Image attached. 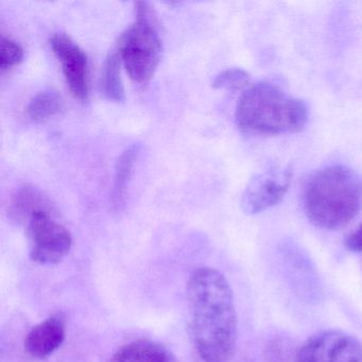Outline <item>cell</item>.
<instances>
[{
  "mask_svg": "<svg viewBox=\"0 0 362 362\" xmlns=\"http://www.w3.org/2000/svg\"><path fill=\"white\" fill-rule=\"evenodd\" d=\"M189 332L203 362H228L237 340V315L230 283L209 267L196 269L187 284Z\"/></svg>",
  "mask_w": 362,
  "mask_h": 362,
  "instance_id": "cell-1",
  "label": "cell"
},
{
  "mask_svg": "<svg viewBox=\"0 0 362 362\" xmlns=\"http://www.w3.org/2000/svg\"><path fill=\"white\" fill-rule=\"evenodd\" d=\"M362 205V179L349 167H326L311 175L304 190L309 221L322 230L344 228Z\"/></svg>",
  "mask_w": 362,
  "mask_h": 362,
  "instance_id": "cell-2",
  "label": "cell"
},
{
  "mask_svg": "<svg viewBox=\"0 0 362 362\" xmlns=\"http://www.w3.org/2000/svg\"><path fill=\"white\" fill-rule=\"evenodd\" d=\"M235 119L238 128L247 134H292L305 128L308 111L302 100L277 86L258 83L241 95Z\"/></svg>",
  "mask_w": 362,
  "mask_h": 362,
  "instance_id": "cell-3",
  "label": "cell"
},
{
  "mask_svg": "<svg viewBox=\"0 0 362 362\" xmlns=\"http://www.w3.org/2000/svg\"><path fill=\"white\" fill-rule=\"evenodd\" d=\"M135 8L136 20L120 40L119 57L129 77L136 83H146L160 63L162 43L148 4H135Z\"/></svg>",
  "mask_w": 362,
  "mask_h": 362,
  "instance_id": "cell-4",
  "label": "cell"
},
{
  "mask_svg": "<svg viewBox=\"0 0 362 362\" xmlns=\"http://www.w3.org/2000/svg\"><path fill=\"white\" fill-rule=\"evenodd\" d=\"M30 258L41 264H57L71 251V232L54 219L50 211H35L27 221Z\"/></svg>",
  "mask_w": 362,
  "mask_h": 362,
  "instance_id": "cell-5",
  "label": "cell"
},
{
  "mask_svg": "<svg viewBox=\"0 0 362 362\" xmlns=\"http://www.w3.org/2000/svg\"><path fill=\"white\" fill-rule=\"evenodd\" d=\"M294 362H362V344L342 330H323L300 345Z\"/></svg>",
  "mask_w": 362,
  "mask_h": 362,
  "instance_id": "cell-6",
  "label": "cell"
},
{
  "mask_svg": "<svg viewBox=\"0 0 362 362\" xmlns=\"http://www.w3.org/2000/svg\"><path fill=\"white\" fill-rule=\"evenodd\" d=\"M292 171L288 167L269 169L254 175L241 198V209L247 215L262 213L279 204L291 184Z\"/></svg>",
  "mask_w": 362,
  "mask_h": 362,
  "instance_id": "cell-7",
  "label": "cell"
},
{
  "mask_svg": "<svg viewBox=\"0 0 362 362\" xmlns=\"http://www.w3.org/2000/svg\"><path fill=\"white\" fill-rule=\"evenodd\" d=\"M50 46L62 65L63 74L71 94L80 101L88 96V57L86 52L64 33H54Z\"/></svg>",
  "mask_w": 362,
  "mask_h": 362,
  "instance_id": "cell-8",
  "label": "cell"
},
{
  "mask_svg": "<svg viewBox=\"0 0 362 362\" xmlns=\"http://www.w3.org/2000/svg\"><path fill=\"white\" fill-rule=\"evenodd\" d=\"M66 337V324L60 313L35 325L25 339V349L31 357L43 360L60 349Z\"/></svg>",
  "mask_w": 362,
  "mask_h": 362,
  "instance_id": "cell-9",
  "label": "cell"
},
{
  "mask_svg": "<svg viewBox=\"0 0 362 362\" xmlns=\"http://www.w3.org/2000/svg\"><path fill=\"white\" fill-rule=\"evenodd\" d=\"M107 362H175L171 351L156 341L139 339L127 343Z\"/></svg>",
  "mask_w": 362,
  "mask_h": 362,
  "instance_id": "cell-10",
  "label": "cell"
},
{
  "mask_svg": "<svg viewBox=\"0 0 362 362\" xmlns=\"http://www.w3.org/2000/svg\"><path fill=\"white\" fill-rule=\"evenodd\" d=\"M48 199L35 186L25 185L16 190L9 205V214L14 219L28 221L39 211H50Z\"/></svg>",
  "mask_w": 362,
  "mask_h": 362,
  "instance_id": "cell-11",
  "label": "cell"
},
{
  "mask_svg": "<svg viewBox=\"0 0 362 362\" xmlns=\"http://www.w3.org/2000/svg\"><path fill=\"white\" fill-rule=\"evenodd\" d=\"M64 107V101L58 92L46 90L37 93L27 107V115L33 122H42L60 113Z\"/></svg>",
  "mask_w": 362,
  "mask_h": 362,
  "instance_id": "cell-12",
  "label": "cell"
},
{
  "mask_svg": "<svg viewBox=\"0 0 362 362\" xmlns=\"http://www.w3.org/2000/svg\"><path fill=\"white\" fill-rule=\"evenodd\" d=\"M120 57L116 52L107 56L101 76V90L107 99L122 103L126 98L124 83L120 76Z\"/></svg>",
  "mask_w": 362,
  "mask_h": 362,
  "instance_id": "cell-13",
  "label": "cell"
},
{
  "mask_svg": "<svg viewBox=\"0 0 362 362\" xmlns=\"http://www.w3.org/2000/svg\"><path fill=\"white\" fill-rule=\"evenodd\" d=\"M139 146L132 145L127 148L118 158L116 164L115 175H114L113 190H112V200L114 204L118 205L124 200L127 186L130 181L133 173L135 160L139 156Z\"/></svg>",
  "mask_w": 362,
  "mask_h": 362,
  "instance_id": "cell-14",
  "label": "cell"
},
{
  "mask_svg": "<svg viewBox=\"0 0 362 362\" xmlns=\"http://www.w3.org/2000/svg\"><path fill=\"white\" fill-rule=\"evenodd\" d=\"M250 77L247 71L239 69H226L216 76L211 86L217 90H226L230 92L243 90L249 84Z\"/></svg>",
  "mask_w": 362,
  "mask_h": 362,
  "instance_id": "cell-15",
  "label": "cell"
},
{
  "mask_svg": "<svg viewBox=\"0 0 362 362\" xmlns=\"http://www.w3.org/2000/svg\"><path fill=\"white\" fill-rule=\"evenodd\" d=\"M24 58V50L20 44L1 37L0 41V67L1 69H11L18 65Z\"/></svg>",
  "mask_w": 362,
  "mask_h": 362,
  "instance_id": "cell-16",
  "label": "cell"
},
{
  "mask_svg": "<svg viewBox=\"0 0 362 362\" xmlns=\"http://www.w3.org/2000/svg\"><path fill=\"white\" fill-rule=\"evenodd\" d=\"M345 245L347 249L351 252H356V253H361L362 252V223L360 224L359 228L351 233L349 237H347L346 241H345Z\"/></svg>",
  "mask_w": 362,
  "mask_h": 362,
  "instance_id": "cell-17",
  "label": "cell"
}]
</instances>
